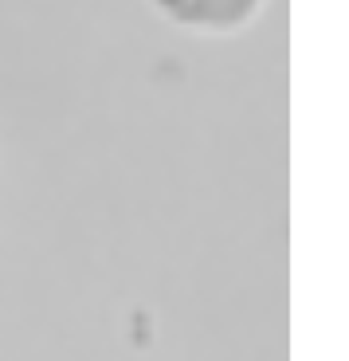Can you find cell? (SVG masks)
<instances>
[{
  "instance_id": "obj_1",
  "label": "cell",
  "mask_w": 349,
  "mask_h": 361,
  "mask_svg": "<svg viewBox=\"0 0 349 361\" xmlns=\"http://www.w3.org/2000/svg\"><path fill=\"white\" fill-rule=\"evenodd\" d=\"M173 27L192 36H235L259 20L267 0H149Z\"/></svg>"
}]
</instances>
